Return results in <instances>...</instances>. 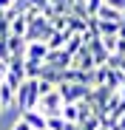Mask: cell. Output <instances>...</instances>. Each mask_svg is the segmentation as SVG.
I'll list each match as a JSON object with an SVG mask.
<instances>
[{
    "instance_id": "6da1fadb",
    "label": "cell",
    "mask_w": 125,
    "mask_h": 130,
    "mask_svg": "<svg viewBox=\"0 0 125 130\" xmlns=\"http://www.w3.org/2000/svg\"><path fill=\"white\" fill-rule=\"evenodd\" d=\"M40 105V79H26L17 91V110H37Z\"/></svg>"
},
{
    "instance_id": "7a4b0ae2",
    "label": "cell",
    "mask_w": 125,
    "mask_h": 130,
    "mask_svg": "<svg viewBox=\"0 0 125 130\" xmlns=\"http://www.w3.org/2000/svg\"><path fill=\"white\" fill-rule=\"evenodd\" d=\"M54 31H57V28L48 23V20H46L43 14H37L34 20H29V31H26V40H29V42H48Z\"/></svg>"
},
{
    "instance_id": "3957f363",
    "label": "cell",
    "mask_w": 125,
    "mask_h": 130,
    "mask_svg": "<svg viewBox=\"0 0 125 130\" xmlns=\"http://www.w3.org/2000/svg\"><path fill=\"white\" fill-rule=\"evenodd\" d=\"M62 107H66V99H62L60 88L46 93V96H40V105H37V110H43L46 116H62Z\"/></svg>"
},
{
    "instance_id": "277c9868",
    "label": "cell",
    "mask_w": 125,
    "mask_h": 130,
    "mask_svg": "<svg viewBox=\"0 0 125 130\" xmlns=\"http://www.w3.org/2000/svg\"><path fill=\"white\" fill-rule=\"evenodd\" d=\"M60 93H62V99H66V105H68V102H82V99H88V93H91V85H80V82H62V85H60Z\"/></svg>"
},
{
    "instance_id": "5b68a950",
    "label": "cell",
    "mask_w": 125,
    "mask_h": 130,
    "mask_svg": "<svg viewBox=\"0 0 125 130\" xmlns=\"http://www.w3.org/2000/svg\"><path fill=\"white\" fill-rule=\"evenodd\" d=\"M74 65V57L66 51V48H57V51H48L46 57V68H54V71H66Z\"/></svg>"
},
{
    "instance_id": "8992f818",
    "label": "cell",
    "mask_w": 125,
    "mask_h": 130,
    "mask_svg": "<svg viewBox=\"0 0 125 130\" xmlns=\"http://www.w3.org/2000/svg\"><path fill=\"white\" fill-rule=\"evenodd\" d=\"M71 68H80V71H97V59H94V54H91L88 45L80 48V51L74 54V65H71Z\"/></svg>"
},
{
    "instance_id": "52a82bcc",
    "label": "cell",
    "mask_w": 125,
    "mask_h": 130,
    "mask_svg": "<svg viewBox=\"0 0 125 130\" xmlns=\"http://www.w3.org/2000/svg\"><path fill=\"white\" fill-rule=\"evenodd\" d=\"M20 119H23L31 130H46V127H48V116H46L43 110H23Z\"/></svg>"
},
{
    "instance_id": "ba28073f",
    "label": "cell",
    "mask_w": 125,
    "mask_h": 130,
    "mask_svg": "<svg viewBox=\"0 0 125 130\" xmlns=\"http://www.w3.org/2000/svg\"><path fill=\"white\" fill-rule=\"evenodd\" d=\"M48 42H29V51H26V57L29 59H40V62H46V57H48Z\"/></svg>"
},
{
    "instance_id": "9c48e42d",
    "label": "cell",
    "mask_w": 125,
    "mask_h": 130,
    "mask_svg": "<svg viewBox=\"0 0 125 130\" xmlns=\"http://www.w3.org/2000/svg\"><path fill=\"white\" fill-rule=\"evenodd\" d=\"M43 74H46V62L29 59V57H26V76H29V79H40Z\"/></svg>"
},
{
    "instance_id": "30bf717a",
    "label": "cell",
    "mask_w": 125,
    "mask_h": 130,
    "mask_svg": "<svg viewBox=\"0 0 125 130\" xmlns=\"http://www.w3.org/2000/svg\"><path fill=\"white\" fill-rule=\"evenodd\" d=\"M97 17H99V20H108V23H122V11H119V9H114V6H108V3L99 9V14H97Z\"/></svg>"
},
{
    "instance_id": "8fae6325",
    "label": "cell",
    "mask_w": 125,
    "mask_h": 130,
    "mask_svg": "<svg viewBox=\"0 0 125 130\" xmlns=\"http://www.w3.org/2000/svg\"><path fill=\"white\" fill-rule=\"evenodd\" d=\"M68 37H71V31H54V34H51V40H48V48H51V51H57V48H66Z\"/></svg>"
},
{
    "instance_id": "7c38bea8",
    "label": "cell",
    "mask_w": 125,
    "mask_h": 130,
    "mask_svg": "<svg viewBox=\"0 0 125 130\" xmlns=\"http://www.w3.org/2000/svg\"><path fill=\"white\" fill-rule=\"evenodd\" d=\"M26 31H29V17H26V14L14 17V20H11V34H17V37H26Z\"/></svg>"
},
{
    "instance_id": "4fadbf2b",
    "label": "cell",
    "mask_w": 125,
    "mask_h": 130,
    "mask_svg": "<svg viewBox=\"0 0 125 130\" xmlns=\"http://www.w3.org/2000/svg\"><path fill=\"white\" fill-rule=\"evenodd\" d=\"M62 119H66V122H77V124H80V105H77V102H68L66 107H62Z\"/></svg>"
},
{
    "instance_id": "5bb4252c",
    "label": "cell",
    "mask_w": 125,
    "mask_h": 130,
    "mask_svg": "<svg viewBox=\"0 0 125 130\" xmlns=\"http://www.w3.org/2000/svg\"><path fill=\"white\" fill-rule=\"evenodd\" d=\"M99 37H119V23L99 20Z\"/></svg>"
},
{
    "instance_id": "9a60e30c",
    "label": "cell",
    "mask_w": 125,
    "mask_h": 130,
    "mask_svg": "<svg viewBox=\"0 0 125 130\" xmlns=\"http://www.w3.org/2000/svg\"><path fill=\"white\" fill-rule=\"evenodd\" d=\"M122 62H125V57H122V54H111L105 65H108L111 71H122Z\"/></svg>"
},
{
    "instance_id": "2e32d148",
    "label": "cell",
    "mask_w": 125,
    "mask_h": 130,
    "mask_svg": "<svg viewBox=\"0 0 125 130\" xmlns=\"http://www.w3.org/2000/svg\"><path fill=\"white\" fill-rule=\"evenodd\" d=\"M48 127L51 130H68V122L62 116H48Z\"/></svg>"
},
{
    "instance_id": "e0dca14e",
    "label": "cell",
    "mask_w": 125,
    "mask_h": 130,
    "mask_svg": "<svg viewBox=\"0 0 125 130\" xmlns=\"http://www.w3.org/2000/svg\"><path fill=\"white\" fill-rule=\"evenodd\" d=\"M102 45H105L108 54H117V48H119V37H102Z\"/></svg>"
},
{
    "instance_id": "ac0fdd59",
    "label": "cell",
    "mask_w": 125,
    "mask_h": 130,
    "mask_svg": "<svg viewBox=\"0 0 125 130\" xmlns=\"http://www.w3.org/2000/svg\"><path fill=\"white\" fill-rule=\"evenodd\" d=\"M102 6H105V0H85V9H88V14H91V17H97Z\"/></svg>"
},
{
    "instance_id": "d6986e66",
    "label": "cell",
    "mask_w": 125,
    "mask_h": 130,
    "mask_svg": "<svg viewBox=\"0 0 125 130\" xmlns=\"http://www.w3.org/2000/svg\"><path fill=\"white\" fill-rule=\"evenodd\" d=\"M51 91H57V85L48 82V79H40V96H46V93H51Z\"/></svg>"
},
{
    "instance_id": "ffe728a7",
    "label": "cell",
    "mask_w": 125,
    "mask_h": 130,
    "mask_svg": "<svg viewBox=\"0 0 125 130\" xmlns=\"http://www.w3.org/2000/svg\"><path fill=\"white\" fill-rule=\"evenodd\" d=\"M9 76V59H0V82Z\"/></svg>"
},
{
    "instance_id": "44dd1931",
    "label": "cell",
    "mask_w": 125,
    "mask_h": 130,
    "mask_svg": "<svg viewBox=\"0 0 125 130\" xmlns=\"http://www.w3.org/2000/svg\"><path fill=\"white\" fill-rule=\"evenodd\" d=\"M108 6H114V9H119V11H125V0H105Z\"/></svg>"
},
{
    "instance_id": "7402d4cb",
    "label": "cell",
    "mask_w": 125,
    "mask_h": 130,
    "mask_svg": "<svg viewBox=\"0 0 125 130\" xmlns=\"http://www.w3.org/2000/svg\"><path fill=\"white\" fill-rule=\"evenodd\" d=\"M11 130H31V127H29V124H26L23 119H17V122L11 124Z\"/></svg>"
},
{
    "instance_id": "603a6c76",
    "label": "cell",
    "mask_w": 125,
    "mask_h": 130,
    "mask_svg": "<svg viewBox=\"0 0 125 130\" xmlns=\"http://www.w3.org/2000/svg\"><path fill=\"white\" fill-rule=\"evenodd\" d=\"M11 3H14V0H0V11H9Z\"/></svg>"
},
{
    "instance_id": "cb8c5ba5",
    "label": "cell",
    "mask_w": 125,
    "mask_h": 130,
    "mask_svg": "<svg viewBox=\"0 0 125 130\" xmlns=\"http://www.w3.org/2000/svg\"><path fill=\"white\" fill-rule=\"evenodd\" d=\"M119 40H125V23H119Z\"/></svg>"
},
{
    "instance_id": "d4e9b609",
    "label": "cell",
    "mask_w": 125,
    "mask_h": 130,
    "mask_svg": "<svg viewBox=\"0 0 125 130\" xmlns=\"http://www.w3.org/2000/svg\"><path fill=\"white\" fill-rule=\"evenodd\" d=\"M71 6H85V0H68Z\"/></svg>"
},
{
    "instance_id": "484cf974",
    "label": "cell",
    "mask_w": 125,
    "mask_h": 130,
    "mask_svg": "<svg viewBox=\"0 0 125 130\" xmlns=\"http://www.w3.org/2000/svg\"><path fill=\"white\" fill-rule=\"evenodd\" d=\"M117 93H119V99H122V102H125V85H122V88H119V91H117Z\"/></svg>"
},
{
    "instance_id": "4316f807",
    "label": "cell",
    "mask_w": 125,
    "mask_h": 130,
    "mask_svg": "<svg viewBox=\"0 0 125 130\" xmlns=\"http://www.w3.org/2000/svg\"><path fill=\"white\" fill-rule=\"evenodd\" d=\"M122 23H125V11H122Z\"/></svg>"
},
{
    "instance_id": "83f0119b",
    "label": "cell",
    "mask_w": 125,
    "mask_h": 130,
    "mask_svg": "<svg viewBox=\"0 0 125 130\" xmlns=\"http://www.w3.org/2000/svg\"><path fill=\"white\" fill-rule=\"evenodd\" d=\"M119 124H122V127H125V119H122V122H119Z\"/></svg>"
},
{
    "instance_id": "f1b7e54d",
    "label": "cell",
    "mask_w": 125,
    "mask_h": 130,
    "mask_svg": "<svg viewBox=\"0 0 125 130\" xmlns=\"http://www.w3.org/2000/svg\"><path fill=\"white\" fill-rule=\"evenodd\" d=\"M46 130H51V127H46Z\"/></svg>"
}]
</instances>
